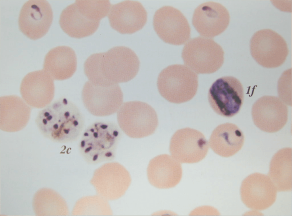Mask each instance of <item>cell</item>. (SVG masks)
<instances>
[{"label": "cell", "instance_id": "1", "mask_svg": "<svg viewBox=\"0 0 292 216\" xmlns=\"http://www.w3.org/2000/svg\"><path fill=\"white\" fill-rule=\"evenodd\" d=\"M35 122L44 137L60 143H70L78 140L85 126L84 118L81 111L64 98L52 102L40 110Z\"/></svg>", "mask_w": 292, "mask_h": 216}, {"label": "cell", "instance_id": "2", "mask_svg": "<svg viewBox=\"0 0 292 216\" xmlns=\"http://www.w3.org/2000/svg\"><path fill=\"white\" fill-rule=\"evenodd\" d=\"M121 135L120 129L115 123L95 122L84 129L80 137V153L91 164L111 161L115 158Z\"/></svg>", "mask_w": 292, "mask_h": 216}, {"label": "cell", "instance_id": "3", "mask_svg": "<svg viewBox=\"0 0 292 216\" xmlns=\"http://www.w3.org/2000/svg\"><path fill=\"white\" fill-rule=\"evenodd\" d=\"M92 55L105 86L128 81L136 76L139 70L140 62L137 56L132 50L125 46L115 47Z\"/></svg>", "mask_w": 292, "mask_h": 216}, {"label": "cell", "instance_id": "4", "mask_svg": "<svg viewBox=\"0 0 292 216\" xmlns=\"http://www.w3.org/2000/svg\"><path fill=\"white\" fill-rule=\"evenodd\" d=\"M157 87L161 95L171 103L188 102L196 95L198 77L186 65L174 64L163 69L158 77Z\"/></svg>", "mask_w": 292, "mask_h": 216}, {"label": "cell", "instance_id": "5", "mask_svg": "<svg viewBox=\"0 0 292 216\" xmlns=\"http://www.w3.org/2000/svg\"><path fill=\"white\" fill-rule=\"evenodd\" d=\"M224 52L213 39L198 36L190 40L182 50V57L186 66L197 74H210L222 66Z\"/></svg>", "mask_w": 292, "mask_h": 216}, {"label": "cell", "instance_id": "6", "mask_svg": "<svg viewBox=\"0 0 292 216\" xmlns=\"http://www.w3.org/2000/svg\"><path fill=\"white\" fill-rule=\"evenodd\" d=\"M117 118L120 129L128 136L134 138L151 135L158 124L154 109L147 103L139 101L122 104L117 112Z\"/></svg>", "mask_w": 292, "mask_h": 216}, {"label": "cell", "instance_id": "7", "mask_svg": "<svg viewBox=\"0 0 292 216\" xmlns=\"http://www.w3.org/2000/svg\"><path fill=\"white\" fill-rule=\"evenodd\" d=\"M250 49L254 60L267 68H276L282 65L289 54L285 39L269 29L260 30L254 34L250 40Z\"/></svg>", "mask_w": 292, "mask_h": 216}, {"label": "cell", "instance_id": "8", "mask_svg": "<svg viewBox=\"0 0 292 216\" xmlns=\"http://www.w3.org/2000/svg\"><path fill=\"white\" fill-rule=\"evenodd\" d=\"M208 100L213 110L222 116L230 118L240 111L244 99V91L240 81L230 76L222 77L212 84Z\"/></svg>", "mask_w": 292, "mask_h": 216}, {"label": "cell", "instance_id": "9", "mask_svg": "<svg viewBox=\"0 0 292 216\" xmlns=\"http://www.w3.org/2000/svg\"><path fill=\"white\" fill-rule=\"evenodd\" d=\"M83 104L92 115L109 116L117 112L122 104L123 94L118 84L103 87L87 81L82 92Z\"/></svg>", "mask_w": 292, "mask_h": 216}, {"label": "cell", "instance_id": "10", "mask_svg": "<svg viewBox=\"0 0 292 216\" xmlns=\"http://www.w3.org/2000/svg\"><path fill=\"white\" fill-rule=\"evenodd\" d=\"M209 144L204 134L194 129L177 130L172 136L169 151L171 156L180 163L198 162L206 156Z\"/></svg>", "mask_w": 292, "mask_h": 216}, {"label": "cell", "instance_id": "11", "mask_svg": "<svg viewBox=\"0 0 292 216\" xmlns=\"http://www.w3.org/2000/svg\"><path fill=\"white\" fill-rule=\"evenodd\" d=\"M153 25L158 35L167 43L181 45L190 38V28L187 19L179 10L172 6H164L156 11Z\"/></svg>", "mask_w": 292, "mask_h": 216}, {"label": "cell", "instance_id": "12", "mask_svg": "<svg viewBox=\"0 0 292 216\" xmlns=\"http://www.w3.org/2000/svg\"><path fill=\"white\" fill-rule=\"evenodd\" d=\"M53 18L50 5L45 0L27 1L21 10L19 25L21 31L33 40L39 39L48 32Z\"/></svg>", "mask_w": 292, "mask_h": 216}, {"label": "cell", "instance_id": "13", "mask_svg": "<svg viewBox=\"0 0 292 216\" xmlns=\"http://www.w3.org/2000/svg\"><path fill=\"white\" fill-rule=\"evenodd\" d=\"M255 125L263 131H278L286 124L288 109L286 104L277 97L265 96L257 100L252 109Z\"/></svg>", "mask_w": 292, "mask_h": 216}, {"label": "cell", "instance_id": "14", "mask_svg": "<svg viewBox=\"0 0 292 216\" xmlns=\"http://www.w3.org/2000/svg\"><path fill=\"white\" fill-rule=\"evenodd\" d=\"M240 192L242 200L247 207L261 211L268 208L275 202L277 190L268 175L256 172L243 181Z\"/></svg>", "mask_w": 292, "mask_h": 216}, {"label": "cell", "instance_id": "15", "mask_svg": "<svg viewBox=\"0 0 292 216\" xmlns=\"http://www.w3.org/2000/svg\"><path fill=\"white\" fill-rule=\"evenodd\" d=\"M53 79L43 69L30 72L23 79L20 87L22 98L31 108H43L54 98Z\"/></svg>", "mask_w": 292, "mask_h": 216}, {"label": "cell", "instance_id": "16", "mask_svg": "<svg viewBox=\"0 0 292 216\" xmlns=\"http://www.w3.org/2000/svg\"><path fill=\"white\" fill-rule=\"evenodd\" d=\"M230 17L227 9L218 3L208 1L195 9L192 23L203 37L212 38L223 32L228 27Z\"/></svg>", "mask_w": 292, "mask_h": 216}, {"label": "cell", "instance_id": "17", "mask_svg": "<svg viewBox=\"0 0 292 216\" xmlns=\"http://www.w3.org/2000/svg\"><path fill=\"white\" fill-rule=\"evenodd\" d=\"M108 17L113 29L122 34H130L144 26L147 13L139 2L126 0L111 5Z\"/></svg>", "mask_w": 292, "mask_h": 216}, {"label": "cell", "instance_id": "18", "mask_svg": "<svg viewBox=\"0 0 292 216\" xmlns=\"http://www.w3.org/2000/svg\"><path fill=\"white\" fill-rule=\"evenodd\" d=\"M31 107L22 98L15 95L0 98V129L7 132L20 131L27 125Z\"/></svg>", "mask_w": 292, "mask_h": 216}, {"label": "cell", "instance_id": "19", "mask_svg": "<svg viewBox=\"0 0 292 216\" xmlns=\"http://www.w3.org/2000/svg\"><path fill=\"white\" fill-rule=\"evenodd\" d=\"M147 174L151 185L158 188L167 189L173 188L179 183L182 170L180 162L171 155L164 154L151 160Z\"/></svg>", "mask_w": 292, "mask_h": 216}, {"label": "cell", "instance_id": "20", "mask_svg": "<svg viewBox=\"0 0 292 216\" xmlns=\"http://www.w3.org/2000/svg\"><path fill=\"white\" fill-rule=\"evenodd\" d=\"M77 57L74 51L66 46L51 49L44 58L43 69L54 80H63L71 77L75 72Z\"/></svg>", "mask_w": 292, "mask_h": 216}, {"label": "cell", "instance_id": "21", "mask_svg": "<svg viewBox=\"0 0 292 216\" xmlns=\"http://www.w3.org/2000/svg\"><path fill=\"white\" fill-rule=\"evenodd\" d=\"M244 141V134L238 126L232 123H226L219 125L214 129L208 144L215 153L228 157L241 149Z\"/></svg>", "mask_w": 292, "mask_h": 216}, {"label": "cell", "instance_id": "22", "mask_svg": "<svg viewBox=\"0 0 292 216\" xmlns=\"http://www.w3.org/2000/svg\"><path fill=\"white\" fill-rule=\"evenodd\" d=\"M100 22L90 19L75 3L62 11L59 23L63 31L70 36L77 38L89 36L98 29Z\"/></svg>", "mask_w": 292, "mask_h": 216}, {"label": "cell", "instance_id": "23", "mask_svg": "<svg viewBox=\"0 0 292 216\" xmlns=\"http://www.w3.org/2000/svg\"><path fill=\"white\" fill-rule=\"evenodd\" d=\"M269 176L277 191L286 192L292 189V149L279 150L271 161Z\"/></svg>", "mask_w": 292, "mask_h": 216}]
</instances>
